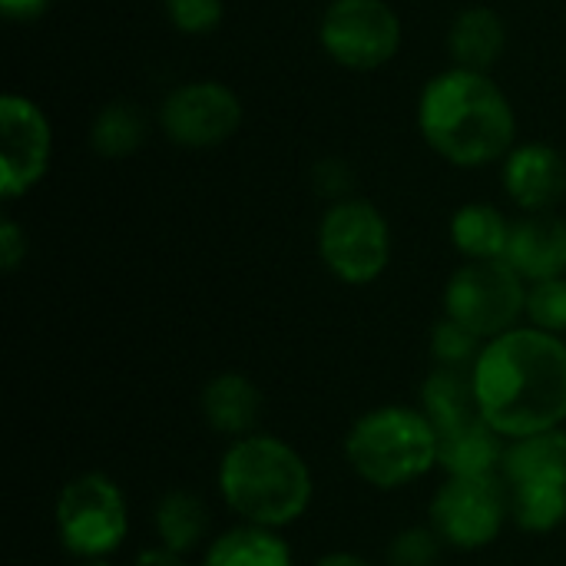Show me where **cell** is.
Here are the masks:
<instances>
[{"instance_id": "1", "label": "cell", "mask_w": 566, "mask_h": 566, "mask_svg": "<svg viewBox=\"0 0 566 566\" xmlns=\"http://www.w3.org/2000/svg\"><path fill=\"white\" fill-rule=\"evenodd\" d=\"M471 385L481 418L504 438L557 431L566 421V342L541 328H511L491 338Z\"/></svg>"}, {"instance_id": "2", "label": "cell", "mask_w": 566, "mask_h": 566, "mask_svg": "<svg viewBox=\"0 0 566 566\" xmlns=\"http://www.w3.org/2000/svg\"><path fill=\"white\" fill-rule=\"evenodd\" d=\"M418 129L441 159L478 169L507 159L517 136V116L494 76L451 66L421 90Z\"/></svg>"}, {"instance_id": "3", "label": "cell", "mask_w": 566, "mask_h": 566, "mask_svg": "<svg viewBox=\"0 0 566 566\" xmlns=\"http://www.w3.org/2000/svg\"><path fill=\"white\" fill-rule=\"evenodd\" d=\"M219 494L242 524L282 531L312 504V471L302 454L275 434H245L219 461Z\"/></svg>"}, {"instance_id": "4", "label": "cell", "mask_w": 566, "mask_h": 566, "mask_svg": "<svg viewBox=\"0 0 566 566\" xmlns=\"http://www.w3.org/2000/svg\"><path fill=\"white\" fill-rule=\"evenodd\" d=\"M345 458L365 484L398 491L438 468V431L421 408L381 405L352 424Z\"/></svg>"}, {"instance_id": "5", "label": "cell", "mask_w": 566, "mask_h": 566, "mask_svg": "<svg viewBox=\"0 0 566 566\" xmlns=\"http://www.w3.org/2000/svg\"><path fill=\"white\" fill-rule=\"evenodd\" d=\"M56 534L80 560H106L129 534V507L123 491L106 474H80L56 497Z\"/></svg>"}, {"instance_id": "6", "label": "cell", "mask_w": 566, "mask_h": 566, "mask_svg": "<svg viewBox=\"0 0 566 566\" xmlns=\"http://www.w3.org/2000/svg\"><path fill=\"white\" fill-rule=\"evenodd\" d=\"M318 255L345 285H371L391 262V229L378 206L338 199L318 222Z\"/></svg>"}, {"instance_id": "7", "label": "cell", "mask_w": 566, "mask_h": 566, "mask_svg": "<svg viewBox=\"0 0 566 566\" xmlns=\"http://www.w3.org/2000/svg\"><path fill=\"white\" fill-rule=\"evenodd\" d=\"M444 315L491 342L527 315V282L504 262H464L444 289Z\"/></svg>"}, {"instance_id": "8", "label": "cell", "mask_w": 566, "mask_h": 566, "mask_svg": "<svg viewBox=\"0 0 566 566\" xmlns=\"http://www.w3.org/2000/svg\"><path fill=\"white\" fill-rule=\"evenodd\" d=\"M322 50L345 70H378L401 50V17L388 0H328Z\"/></svg>"}, {"instance_id": "9", "label": "cell", "mask_w": 566, "mask_h": 566, "mask_svg": "<svg viewBox=\"0 0 566 566\" xmlns=\"http://www.w3.org/2000/svg\"><path fill=\"white\" fill-rule=\"evenodd\" d=\"M511 514L504 478H448L431 501V527L454 551H481L494 544Z\"/></svg>"}, {"instance_id": "10", "label": "cell", "mask_w": 566, "mask_h": 566, "mask_svg": "<svg viewBox=\"0 0 566 566\" xmlns=\"http://www.w3.org/2000/svg\"><path fill=\"white\" fill-rule=\"evenodd\" d=\"M166 139L186 149H209L226 143L242 126V103L235 90L216 80H192L166 93L159 106Z\"/></svg>"}, {"instance_id": "11", "label": "cell", "mask_w": 566, "mask_h": 566, "mask_svg": "<svg viewBox=\"0 0 566 566\" xmlns=\"http://www.w3.org/2000/svg\"><path fill=\"white\" fill-rule=\"evenodd\" d=\"M53 133L43 109L20 96L3 93L0 99V196H27L50 169Z\"/></svg>"}, {"instance_id": "12", "label": "cell", "mask_w": 566, "mask_h": 566, "mask_svg": "<svg viewBox=\"0 0 566 566\" xmlns=\"http://www.w3.org/2000/svg\"><path fill=\"white\" fill-rule=\"evenodd\" d=\"M504 189L524 212H547L566 196V159L547 143L514 146L504 159Z\"/></svg>"}, {"instance_id": "13", "label": "cell", "mask_w": 566, "mask_h": 566, "mask_svg": "<svg viewBox=\"0 0 566 566\" xmlns=\"http://www.w3.org/2000/svg\"><path fill=\"white\" fill-rule=\"evenodd\" d=\"M504 262L527 282L564 279L566 272V222L551 212H534L511 229Z\"/></svg>"}, {"instance_id": "14", "label": "cell", "mask_w": 566, "mask_h": 566, "mask_svg": "<svg viewBox=\"0 0 566 566\" xmlns=\"http://www.w3.org/2000/svg\"><path fill=\"white\" fill-rule=\"evenodd\" d=\"M504 438L484 421L438 434V468L448 478H491L504 468Z\"/></svg>"}, {"instance_id": "15", "label": "cell", "mask_w": 566, "mask_h": 566, "mask_svg": "<svg viewBox=\"0 0 566 566\" xmlns=\"http://www.w3.org/2000/svg\"><path fill=\"white\" fill-rule=\"evenodd\" d=\"M199 408H202L206 424L216 428L219 434L245 438V434H252V428L259 421L262 395L245 375L226 371V375H216V378L206 381Z\"/></svg>"}, {"instance_id": "16", "label": "cell", "mask_w": 566, "mask_h": 566, "mask_svg": "<svg viewBox=\"0 0 566 566\" xmlns=\"http://www.w3.org/2000/svg\"><path fill=\"white\" fill-rule=\"evenodd\" d=\"M507 46V27L504 17L491 7H468L454 17L448 30V50L454 56V66L488 73Z\"/></svg>"}, {"instance_id": "17", "label": "cell", "mask_w": 566, "mask_h": 566, "mask_svg": "<svg viewBox=\"0 0 566 566\" xmlns=\"http://www.w3.org/2000/svg\"><path fill=\"white\" fill-rule=\"evenodd\" d=\"M511 222L491 202H468L451 219V239L468 262H494L507 255Z\"/></svg>"}, {"instance_id": "18", "label": "cell", "mask_w": 566, "mask_h": 566, "mask_svg": "<svg viewBox=\"0 0 566 566\" xmlns=\"http://www.w3.org/2000/svg\"><path fill=\"white\" fill-rule=\"evenodd\" d=\"M501 471L507 488L527 481H566V434L557 428L511 441Z\"/></svg>"}, {"instance_id": "19", "label": "cell", "mask_w": 566, "mask_h": 566, "mask_svg": "<svg viewBox=\"0 0 566 566\" xmlns=\"http://www.w3.org/2000/svg\"><path fill=\"white\" fill-rule=\"evenodd\" d=\"M421 411L428 415L438 434L458 431L471 424L474 418H481L471 375L454 371V368H438L421 388Z\"/></svg>"}, {"instance_id": "20", "label": "cell", "mask_w": 566, "mask_h": 566, "mask_svg": "<svg viewBox=\"0 0 566 566\" xmlns=\"http://www.w3.org/2000/svg\"><path fill=\"white\" fill-rule=\"evenodd\" d=\"M153 527H156L159 547L172 554H189L209 534V507L192 491H169L159 497L153 511Z\"/></svg>"}, {"instance_id": "21", "label": "cell", "mask_w": 566, "mask_h": 566, "mask_svg": "<svg viewBox=\"0 0 566 566\" xmlns=\"http://www.w3.org/2000/svg\"><path fill=\"white\" fill-rule=\"evenodd\" d=\"M202 566H292V551L279 531L242 524L212 541Z\"/></svg>"}, {"instance_id": "22", "label": "cell", "mask_w": 566, "mask_h": 566, "mask_svg": "<svg viewBox=\"0 0 566 566\" xmlns=\"http://www.w3.org/2000/svg\"><path fill=\"white\" fill-rule=\"evenodd\" d=\"M143 139H146V119L126 99L106 103L90 126V146L103 159H126L143 146Z\"/></svg>"}, {"instance_id": "23", "label": "cell", "mask_w": 566, "mask_h": 566, "mask_svg": "<svg viewBox=\"0 0 566 566\" xmlns=\"http://www.w3.org/2000/svg\"><path fill=\"white\" fill-rule=\"evenodd\" d=\"M511 514L527 534H551L566 521V481H527L511 488Z\"/></svg>"}, {"instance_id": "24", "label": "cell", "mask_w": 566, "mask_h": 566, "mask_svg": "<svg viewBox=\"0 0 566 566\" xmlns=\"http://www.w3.org/2000/svg\"><path fill=\"white\" fill-rule=\"evenodd\" d=\"M431 348H434V358L441 368H454V371H464L468 365L474 368L478 355H481V338L474 332H468L464 325H458L454 318H441L434 325V335H431Z\"/></svg>"}, {"instance_id": "25", "label": "cell", "mask_w": 566, "mask_h": 566, "mask_svg": "<svg viewBox=\"0 0 566 566\" xmlns=\"http://www.w3.org/2000/svg\"><path fill=\"white\" fill-rule=\"evenodd\" d=\"M527 318L541 332H566V279L537 282L527 289Z\"/></svg>"}, {"instance_id": "26", "label": "cell", "mask_w": 566, "mask_h": 566, "mask_svg": "<svg viewBox=\"0 0 566 566\" xmlns=\"http://www.w3.org/2000/svg\"><path fill=\"white\" fill-rule=\"evenodd\" d=\"M441 544L434 527H408L388 544V566H438Z\"/></svg>"}, {"instance_id": "27", "label": "cell", "mask_w": 566, "mask_h": 566, "mask_svg": "<svg viewBox=\"0 0 566 566\" xmlns=\"http://www.w3.org/2000/svg\"><path fill=\"white\" fill-rule=\"evenodd\" d=\"M166 13L179 33L202 36L222 23L226 7H222V0H166Z\"/></svg>"}, {"instance_id": "28", "label": "cell", "mask_w": 566, "mask_h": 566, "mask_svg": "<svg viewBox=\"0 0 566 566\" xmlns=\"http://www.w3.org/2000/svg\"><path fill=\"white\" fill-rule=\"evenodd\" d=\"M27 259V235L13 219L0 222V265L3 272H17V265Z\"/></svg>"}, {"instance_id": "29", "label": "cell", "mask_w": 566, "mask_h": 566, "mask_svg": "<svg viewBox=\"0 0 566 566\" xmlns=\"http://www.w3.org/2000/svg\"><path fill=\"white\" fill-rule=\"evenodd\" d=\"M348 179H352L348 169H345L342 163H335V159H325V163L315 166V186H318L322 192H328V196H342V192L352 186Z\"/></svg>"}, {"instance_id": "30", "label": "cell", "mask_w": 566, "mask_h": 566, "mask_svg": "<svg viewBox=\"0 0 566 566\" xmlns=\"http://www.w3.org/2000/svg\"><path fill=\"white\" fill-rule=\"evenodd\" d=\"M46 7H50V0H0L3 17L13 20V23H30V20H36Z\"/></svg>"}, {"instance_id": "31", "label": "cell", "mask_w": 566, "mask_h": 566, "mask_svg": "<svg viewBox=\"0 0 566 566\" xmlns=\"http://www.w3.org/2000/svg\"><path fill=\"white\" fill-rule=\"evenodd\" d=\"M133 566H186L182 560V554H172V551H166V547H153V551H143Z\"/></svg>"}, {"instance_id": "32", "label": "cell", "mask_w": 566, "mask_h": 566, "mask_svg": "<svg viewBox=\"0 0 566 566\" xmlns=\"http://www.w3.org/2000/svg\"><path fill=\"white\" fill-rule=\"evenodd\" d=\"M315 566H371L365 557H358V554H345V551H338V554H325L322 560Z\"/></svg>"}, {"instance_id": "33", "label": "cell", "mask_w": 566, "mask_h": 566, "mask_svg": "<svg viewBox=\"0 0 566 566\" xmlns=\"http://www.w3.org/2000/svg\"><path fill=\"white\" fill-rule=\"evenodd\" d=\"M80 566H113V564H106V560H80Z\"/></svg>"}]
</instances>
